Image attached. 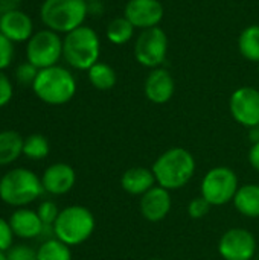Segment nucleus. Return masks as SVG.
I'll list each match as a JSON object with an SVG mask.
<instances>
[{
    "label": "nucleus",
    "mask_w": 259,
    "mask_h": 260,
    "mask_svg": "<svg viewBox=\"0 0 259 260\" xmlns=\"http://www.w3.org/2000/svg\"><path fill=\"white\" fill-rule=\"evenodd\" d=\"M172 207L169 190L162 186H154L140 198V213L150 222H159L168 216Z\"/></svg>",
    "instance_id": "obj_14"
},
{
    "label": "nucleus",
    "mask_w": 259,
    "mask_h": 260,
    "mask_svg": "<svg viewBox=\"0 0 259 260\" xmlns=\"http://www.w3.org/2000/svg\"><path fill=\"white\" fill-rule=\"evenodd\" d=\"M134 32H136V27L130 23L128 18H125V17L122 15V17L113 18V20L107 24L105 37H107V40H108L111 44L122 46V44L130 43V41L134 38Z\"/></svg>",
    "instance_id": "obj_22"
},
{
    "label": "nucleus",
    "mask_w": 259,
    "mask_h": 260,
    "mask_svg": "<svg viewBox=\"0 0 259 260\" xmlns=\"http://www.w3.org/2000/svg\"><path fill=\"white\" fill-rule=\"evenodd\" d=\"M95 232V216L82 206L63 209L53 224V235L63 244L73 247L85 242Z\"/></svg>",
    "instance_id": "obj_6"
},
{
    "label": "nucleus",
    "mask_w": 259,
    "mask_h": 260,
    "mask_svg": "<svg viewBox=\"0 0 259 260\" xmlns=\"http://www.w3.org/2000/svg\"><path fill=\"white\" fill-rule=\"evenodd\" d=\"M163 15L165 9L160 0H128L124 8V17L140 30L157 27Z\"/></svg>",
    "instance_id": "obj_12"
},
{
    "label": "nucleus",
    "mask_w": 259,
    "mask_h": 260,
    "mask_svg": "<svg viewBox=\"0 0 259 260\" xmlns=\"http://www.w3.org/2000/svg\"><path fill=\"white\" fill-rule=\"evenodd\" d=\"M174 91H176V81L172 75L163 67L153 69L145 78L143 82L145 98L156 105L169 102L171 98L174 96Z\"/></svg>",
    "instance_id": "obj_13"
},
{
    "label": "nucleus",
    "mask_w": 259,
    "mask_h": 260,
    "mask_svg": "<svg viewBox=\"0 0 259 260\" xmlns=\"http://www.w3.org/2000/svg\"><path fill=\"white\" fill-rule=\"evenodd\" d=\"M87 15L85 0H44L40 8V18L46 27L64 35L82 26Z\"/></svg>",
    "instance_id": "obj_5"
},
{
    "label": "nucleus",
    "mask_w": 259,
    "mask_h": 260,
    "mask_svg": "<svg viewBox=\"0 0 259 260\" xmlns=\"http://www.w3.org/2000/svg\"><path fill=\"white\" fill-rule=\"evenodd\" d=\"M12 94H14L12 82L8 78V75L3 70H0V108L9 104V101L12 99Z\"/></svg>",
    "instance_id": "obj_32"
},
{
    "label": "nucleus",
    "mask_w": 259,
    "mask_h": 260,
    "mask_svg": "<svg viewBox=\"0 0 259 260\" xmlns=\"http://www.w3.org/2000/svg\"><path fill=\"white\" fill-rule=\"evenodd\" d=\"M151 260H162V259H151Z\"/></svg>",
    "instance_id": "obj_38"
},
{
    "label": "nucleus",
    "mask_w": 259,
    "mask_h": 260,
    "mask_svg": "<svg viewBox=\"0 0 259 260\" xmlns=\"http://www.w3.org/2000/svg\"><path fill=\"white\" fill-rule=\"evenodd\" d=\"M49 154V142L41 134H31L23 142V155L31 160H43Z\"/></svg>",
    "instance_id": "obj_25"
},
{
    "label": "nucleus",
    "mask_w": 259,
    "mask_h": 260,
    "mask_svg": "<svg viewBox=\"0 0 259 260\" xmlns=\"http://www.w3.org/2000/svg\"><path fill=\"white\" fill-rule=\"evenodd\" d=\"M60 212L61 210H58L56 204L52 203V201H43L37 209V213H38V216H40V219H41V222L44 225H53L58 215H60Z\"/></svg>",
    "instance_id": "obj_27"
},
{
    "label": "nucleus",
    "mask_w": 259,
    "mask_h": 260,
    "mask_svg": "<svg viewBox=\"0 0 259 260\" xmlns=\"http://www.w3.org/2000/svg\"><path fill=\"white\" fill-rule=\"evenodd\" d=\"M258 72H259V62H258Z\"/></svg>",
    "instance_id": "obj_39"
},
{
    "label": "nucleus",
    "mask_w": 259,
    "mask_h": 260,
    "mask_svg": "<svg viewBox=\"0 0 259 260\" xmlns=\"http://www.w3.org/2000/svg\"><path fill=\"white\" fill-rule=\"evenodd\" d=\"M14 2H17V3H20V2H23V0H14Z\"/></svg>",
    "instance_id": "obj_37"
},
{
    "label": "nucleus",
    "mask_w": 259,
    "mask_h": 260,
    "mask_svg": "<svg viewBox=\"0 0 259 260\" xmlns=\"http://www.w3.org/2000/svg\"><path fill=\"white\" fill-rule=\"evenodd\" d=\"M43 192L41 178L26 168L11 169L0 178V200L12 207H24Z\"/></svg>",
    "instance_id": "obj_4"
},
{
    "label": "nucleus",
    "mask_w": 259,
    "mask_h": 260,
    "mask_svg": "<svg viewBox=\"0 0 259 260\" xmlns=\"http://www.w3.org/2000/svg\"><path fill=\"white\" fill-rule=\"evenodd\" d=\"M14 236L9 221L0 218V251H8L12 247Z\"/></svg>",
    "instance_id": "obj_31"
},
{
    "label": "nucleus",
    "mask_w": 259,
    "mask_h": 260,
    "mask_svg": "<svg viewBox=\"0 0 259 260\" xmlns=\"http://www.w3.org/2000/svg\"><path fill=\"white\" fill-rule=\"evenodd\" d=\"M37 260H72V251L69 245L52 238L40 245L37 250Z\"/></svg>",
    "instance_id": "obj_24"
},
{
    "label": "nucleus",
    "mask_w": 259,
    "mask_h": 260,
    "mask_svg": "<svg viewBox=\"0 0 259 260\" xmlns=\"http://www.w3.org/2000/svg\"><path fill=\"white\" fill-rule=\"evenodd\" d=\"M35 96L49 105H64L76 93V79L66 67L52 66L41 69L32 84Z\"/></svg>",
    "instance_id": "obj_3"
},
{
    "label": "nucleus",
    "mask_w": 259,
    "mask_h": 260,
    "mask_svg": "<svg viewBox=\"0 0 259 260\" xmlns=\"http://www.w3.org/2000/svg\"><path fill=\"white\" fill-rule=\"evenodd\" d=\"M218 253L224 260H252L256 254V239L246 229H231L221 236Z\"/></svg>",
    "instance_id": "obj_11"
},
{
    "label": "nucleus",
    "mask_w": 259,
    "mask_h": 260,
    "mask_svg": "<svg viewBox=\"0 0 259 260\" xmlns=\"http://www.w3.org/2000/svg\"><path fill=\"white\" fill-rule=\"evenodd\" d=\"M63 58V38L60 34L43 29L35 32L26 44V59L38 70L56 66Z\"/></svg>",
    "instance_id": "obj_7"
},
{
    "label": "nucleus",
    "mask_w": 259,
    "mask_h": 260,
    "mask_svg": "<svg viewBox=\"0 0 259 260\" xmlns=\"http://www.w3.org/2000/svg\"><path fill=\"white\" fill-rule=\"evenodd\" d=\"M211 204L203 198V197H197V198H194L191 203H189V206H188V213H189V216L191 218H194V219H202V218H205L209 212H211Z\"/></svg>",
    "instance_id": "obj_29"
},
{
    "label": "nucleus",
    "mask_w": 259,
    "mask_h": 260,
    "mask_svg": "<svg viewBox=\"0 0 259 260\" xmlns=\"http://www.w3.org/2000/svg\"><path fill=\"white\" fill-rule=\"evenodd\" d=\"M0 260H8L6 251H0Z\"/></svg>",
    "instance_id": "obj_35"
},
{
    "label": "nucleus",
    "mask_w": 259,
    "mask_h": 260,
    "mask_svg": "<svg viewBox=\"0 0 259 260\" xmlns=\"http://www.w3.org/2000/svg\"><path fill=\"white\" fill-rule=\"evenodd\" d=\"M87 3H92V2H101V0H85Z\"/></svg>",
    "instance_id": "obj_36"
},
{
    "label": "nucleus",
    "mask_w": 259,
    "mask_h": 260,
    "mask_svg": "<svg viewBox=\"0 0 259 260\" xmlns=\"http://www.w3.org/2000/svg\"><path fill=\"white\" fill-rule=\"evenodd\" d=\"M76 181V174L72 166L67 163H55L50 165L43 177H41V184L44 192L52 193V195H64L72 190Z\"/></svg>",
    "instance_id": "obj_16"
},
{
    "label": "nucleus",
    "mask_w": 259,
    "mask_h": 260,
    "mask_svg": "<svg viewBox=\"0 0 259 260\" xmlns=\"http://www.w3.org/2000/svg\"><path fill=\"white\" fill-rule=\"evenodd\" d=\"M8 260H37V251L29 245H15L6 251Z\"/></svg>",
    "instance_id": "obj_30"
},
{
    "label": "nucleus",
    "mask_w": 259,
    "mask_h": 260,
    "mask_svg": "<svg viewBox=\"0 0 259 260\" xmlns=\"http://www.w3.org/2000/svg\"><path fill=\"white\" fill-rule=\"evenodd\" d=\"M9 224H11L14 235L18 236L20 239L38 238L44 230V224L41 222L38 213L31 209H26V207L17 209L11 215Z\"/></svg>",
    "instance_id": "obj_17"
},
{
    "label": "nucleus",
    "mask_w": 259,
    "mask_h": 260,
    "mask_svg": "<svg viewBox=\"0 0 259 260\" xmlns=\"http://www.w3.org/2000/svg\"><path fill=\"white\" fill-rule=\"evenodd\" d=\"M235 209L247 218H259V184L240 186L235 198Z\"/></svg>",
    "instance_id": "obj_19"
},
{
    "label": "nucleus",
    "mask_w": 259,
    "mask_h": 260,
    "mask_svg": "<svg viewBox=\"0 0 259 260\" xmlns=\"http://www.w3.org/2000/svg\"><path fill=\"white\" fill-rule=\"evenodd\" d=\"M229 110L235 122L246 128L259 126V90L255 87H240L229 99Z\"/></svg>",
    "instance_id": "obj_10"
},
{
    "label": "nucleus",
    "mask_w": 259,
    "mask_h": 260,
    "mask_svg": "<svg viewBox=\"0 0 259 260\" xmlns=\"http://www.w3.org/2000/svg\"><path fill=\"white\" fill-rule=\"evenodd\" d=\"M133 53L136 61L147 69H157L166 59L168 55V35L157 26L151 29H143L134 40Z\"/></svg>",
    "instance_id": "obj_8"
},
{
    "label": "nucleus",
    "mask_w": 259,
    "mask_h": 260,
    "mask_svg": "<svg viewBox=\"0 0 259 260\" xmlns=\"http://www.w3.org/2000/svg\"><path fill=\"white\" fill-rule=\"evenodd\" d=\"M0 32L12 43L29 41L34 35L32 18L20 9L0 14Z\"/></svg>",
    "instance_id": "obj_15"
},
{
    "label": "nucleus",
    "mask_w": 259,
    "mask_h": 260,
    "mask_svg": "<svg viewBox=\"0 0 259 260\" xmlns=\"http://www.w3.org/2000/svg\"><path fill=\"white\" fill-rule=\"evenodd\" d=\"M238 189L237 174L226 166L211 169L202 180V197L211 206H224L234 201Z\"/></svg>",
    "instance_id": "obj_9"
},
{
    "label": "nucleus",
    "mask_w": 259,
    "mask_h": 260,
    "mask_svg": "<svg viewBox=\"0 0 259 260\" xmlns=\"http://www.w3.org/2000/svg\"><path fill=\"white\" fill-rule=\"evenodd\" d=\"M101 40L90 26H79L63 38V58L76 70H89L99 61Z\"/></svg>",
    "instance_id": "obj_2"
},
{
    "label": "nucleus",
    "mask_w": 259,
    "mask_h": 260,
    "mask_svg": "<svg viewBox=\"0 0 259 260\" xmlns=\"http://www.w3.org/2000/svg\"><path fill=\"white\" fill-rule=\"evenodd\" d=\"M14 53V43L0 32V70H5L11 66Z\"/></svg>",
    "instance_id": "obj_28"
},
{
    "label": "nucleus",
    "mask_w": 259,
    "mask_h": 260,
    "mask_svg": "<svg viewBox=\"0 0 259 260\" xmlns=\"http://www.w3.org/2000/svg\"><path fill=\"white\" fill-rule=\"evenodd\" d=\"M249 161H250V166L259 172V142H255L252 145L249 151Z\"/></svg>",
    "instance_id": "obj_33"
},
{
    "label": "nucleus",
    "mask_w": 259,
    "mask_h": 260,
    "mask_svg": "<svg viewBox=\"0 0 259 260\" xmlns=\"http://www.w3.org/2000/svg\"><path fill=\"white\" fill-rule=\"evenodd\" d=\"M151 169L159 186L177 190L194 177L195 158L185 148H171L159 155Z\"/></svg>",
    "instance_id": "obj_1"
},
{
    "label": "nucleus",
    "mask_w": 259,
    "mask_h": 260,
    "mask_svg": "<svg viewBox=\"0 0 259 260\" xmlns=\"http://www.w3.org/2000/svg\"><path fill=\"white\" fill-rule=\"evenodd\" d=\"M24 139L12 129L0 133V166H8L14 163L23 154Z\"/></svg>",
    "instance_id": "obj_20"
},
{
    "label": "nucleus",
    "mask_w": 259,
    "mask_h": 260,
    "mask_svg": "<svg viewBox=\"0 0 259 260\" xmlns=\"http://www.w3.org/2000/svg\"><path fill=\"white\" fill-rule=\"evenodd\" d=\"M154 183H157V181L153 174V169H147V168H140V166L125 171L121 178V186L127 193L140 195V197L143 193H147L150 189H153Z\"/></svg>",
    "instance_id": "obj_18"
},
{
    "label": "nucleus",
    "mask_w": 259,
    "mask_h": 260,
    "mask_svg": "<svg viewBox=\"0 0 259 260\" xmlns=\"http://www.w3.org/2000/svg\"><path fill=\"white\" fill-rule=\"evenodd\" d=\"M14 9H18L17 2H14V0H0V14L9 12V11H14Z\"/></svg>",
    "instance_id": "obj_34"
},
{
    "label": "nucleus",
    "mask_w": 259,
    "mask_h": 260,
    "mask_svg": "<svg viewBox=\"0 0 259 260\" xmlns=\"http://www.w3.org/2000/svg\"><path fill=\"white\" fill-rule=\"evenodd\" d=\"M238 49L243 58L250 62H259V24L244 27L238 37Z\"/></svg>",
    "instance_id": "obj_21"
},
{
    "label": "nucleus",
    "mask_w": 259,
    "mask_h": 260,
    "mask_svg": "<svg viewBox=\"0 0 259 260\" xmlns=\"http://www.w3.org/2000/svg\"><path fill=\"white\" fill-rule=\"evenodd\" d=\"M38 69L35 67V66H32L31 62H23V64H20L17 69H15V72H14V76H15V81H17V84H20V85H23V87H32V84H34V81H35V78H37V75H38Z\"/></svg>",
    "instance_id": "obj_26"
},
{
    "label": "nucleus",
    "mask_w": 259,
    "mask_h": 260,
    "mask_svg": "<svg viewBox=\"0 0 259 260\" xmlns=\"http://www.w3.org/2000/svg\"><path fill=\"white\" fill-rule=\"evenodd\" d=\"M87 76L90 84L96 88V90H111L116 85L118 81V75L114 72V69L107 64V62H101L98 61L95 66H92L87 70Z\"/></svg>",
    "instance_id": "obj_23"
}]
</instances>
